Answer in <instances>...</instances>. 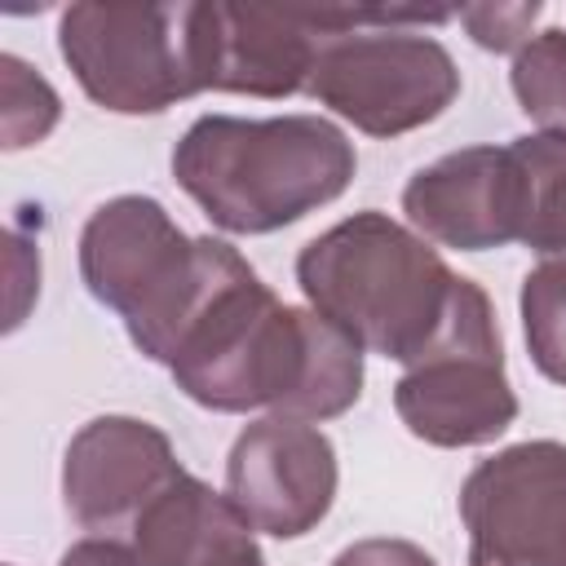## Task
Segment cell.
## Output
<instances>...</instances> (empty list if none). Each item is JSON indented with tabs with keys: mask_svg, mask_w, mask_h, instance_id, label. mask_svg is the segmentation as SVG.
Masks as SVG:
<instances>
[{
	"mask_svg": "<svg viewBox=\"0 0 566 566\" xmlns=\"http://www.w3.org/2000/svg\"><path fill=\"white\" fill-rule=\"evenodd\" d=\"M358 155L327 115H199L172 146L177 186L226 234H274L336 203Z\"/></svg>",
	"mask_w": 566,
	"mask_h": 566,
	"instance_id": "cell-2",
	"label": "cell"
},
{
	"mask_svg": "<svg viewBox=\"0 0 566 566\" xmlns=\"http://www.w3.org/2000/svg\"><path fill=\"white\" fill-rule=\"evenodd\" d=\"M455 279L424 234L376 208L327 226L296 252V283L310 310L358 349L402 367L438 336Z\"/></svg>",
	"mask_w": 566,
	"mask_h": 566,
	"instance_id": "cell-3",
	"label": "cell"
},
{
	"mask_svg": "<svg viewBox=\"0 0 566 566\" xmlns=\"http://www.w3.org/2000/svg\"><path fill=\"white\" fill-rule=\"evenodd\" d=\"M168 433L137 416H97L75 429L62 455V504L97 539H128L142 509L181 478Z\"/></svg>",
	"mask_w": 566,
	"mask_h": 566,
	"instance_id": "cell-11",
	"label": "cell"
},
{
	"mask_svg": "<svg viewBox=\"0 0 566 566\" xmlns=\"http://www.w3.org/2000/svg\"><path fill=\"white\" fill-rule=\"evenodd\" d=\"M239 265V248L212 234H186L150 195H115L80 230V279L88 296L119 314L128 340L159 367H168L186 327Z\"/></svg>",
	"mask_w": 566,
	"mask_h": 566,
	"instance_id": "cell-4",
	"label": "cell"
},
{
	"mask_svg": "<svg viewBox=\"0 0 566 566\" xmlns=\"http://www.w3.org/2000/svg\"><path fill=\"white\" fill-rule=\"evenodd\" d=\"M327 566H438L420 544L398 539V535H371L345 544Z\"/></svg>",
	"mask_w": 566,
	"mask_h": 566,
	"instance_id": "cell-18",
	"label": "cell"
},
{
	"mask_svg": "<svg viewBox=\"0 0 566 566\" xmlns=\"http://www.w3.org/2000/svg\"><path fill=\"white\" fill-rule=\"evenodd\" d=\"M469 566H566V442L526 438L460 482Z\"/></svg>",
	"mask_w": 566,
	"mask_h": 566,
	"instance_id": "cell-8",
	"label": "cell"
},
{
	"mask_svg": "<svg viewBox=\"0 0 566 566\" xmlns=\"http://www.w3.org/2000/svg\"><path fill=\"white\" fill-rule=\"evenodd\" d=\"M517 310L535 371L566 389V256H548L526 270Z\"/></svg>",
	"mask_w": 566,
	"mask_h": 566,
	"instance_id": "cell-14",
	"label": "cell"
},
{
	"mask_svg": "<svg viewBox=\"0 0 566 566\" xmlns=\"http://www.w3.org/2000/svg\"><path fill=\"white\" fill-rule=\"evenodd\" d=\"M394 411L411 438L460 451L486 447L517 420L495 305L473 279H455L438 336L394 380Z\"/></svg>",
	"mask_w": 566,
	"mask_h": 566,
	"instance_id": "cell-6",
	"label": "cell"
},
{
	"mask_svg": "<svg viewBox=\"0 0 566 566\" xmlns=\"http://www.w3.org/2000/svg\"><path fill=\"white\" fill-rule=\"evenodd\" d=\"M57 566H142V562H137V553L124 539H97V535H88V539H75L57 557Z\"/></svg>",
	"mask_w": 566,
	"mask_h": 566,
	"instance_id": "cell-19",
	"label": "cell"
},
{
	"mask_svg": "<svg viewBox=\"0 0 566 566\" xmlns=\"http://www.w3.org/2000/svg\"><path fill=\"white\" fill-rule=\"evenodd\" d=\"M451 9H358L310 75V97L367 137H402L433 124L460 97V66L416 22H451Z\"/></svg>",
	"mask_w": 566,
	"mask_h": 566,
	"instance_id": "cell-5",
	"label": "cell"
},
{
	"mask_svg": "<svg viewBox=\"0 0 566 566\" xmlns=\"http://www.w3.org/2000/svg\"><path fill=\"white\" fill-rule=\"evenodd\" d=\"M513 97L539 133L566 137V27L535 31L517 53L509 71Z\"/></svg>",
	"mask_w": 566,
	"mask_h": 566,
	"instance_id": "cell-15",
	"label": "cell"
},
{
	"mask_svg": "<svg viewBox=\"0 0 566 566\" xmlns=\"http://www.w3.org/2000/svg\"><path fill=\"white\" fill-rule=\"evenodd\" d=\"M336 447L318 424L261 416L239 429L226 455V495L252 522V531L274 539L310 535L336 500Z\"/></svg>",
	"mask_w": 566,
	"mask_h": 566,
	"instance_id": "cell-10",
	"label": "cell"
},
{
	"mask_svg": "<svg viewBox=\"0 0 566 566\" xmlns=\"http://www.w3.org/2000/svg\"><path fill=\"white\" fill-rule=\"evenodd\" d=\"M469 40L486 53H517L531 40V22L539 18V0L531 4H464L455 9Z\"/></svg>",
	"mask_w": 566,
	"mask_h": 566,
	"instance_id": "cell-17",
	"label": "cell"
},
{
	"mask_svg": "<svg viewBox=\"0 0 566 566\" xmlns=\"http://www.w3.org/2000/svg\"><path fill=\"white\" fill-rule=\"evenodd\" d=\"M177 389L221 416L323 424L363 398V349L310 305H283L243 261L168 358Z\"/></svg>",
	"mask_w": 566,
	"mask_h": 566,
	"instance_id": "cell-1",
	"label": "cell"
},
{
	"mask_svg": "<svg viewBox=\"0 0 566 566\" xmlns=\"http://www.w3.org/2000/svg\"><path fill=\"white\" fill-rule=\"evenodd\" d=\"M402 212L416 234L455 252H491L522 239V168L513 146H464L411 172Z\"/></svg>",
	"mask_w": 566,
	"mask_h": 566,
	"instance_id": "cell-12",
	"label": "cell"
},
{
	"mask_svg": "<svg viewBox=\"0 0 566 566\" xmlns=\"http://www.w3.org/2000/svg\"><path fill=\"white\" fill-rule=\"evenodd\" d=\"M57 53L88 102L115 115H164L203 93L195 62V0L186 4H71Z\"/></svg>",
	"mask_w": 566,
	"mask_h": 566,
	"instance_id": "cell-7",
	"label": "cell"
},
{
	"mask_svg": "<svg viewBox=\"0 0 566 566\" xmlns=\"http://www.w3.org/2000/svg\"><path fill=\"white\" fill-rule=\"evenodd\" d=\"M522 168V239L539 256H566V137L526 133L509 142Z\"/></svg>",
	"mask_w": 566,
	"mask_h": 566,
	"instance_id": "cell-13",
	"label": "cell"
},
{
	"mask_svg": "<svg viewBox=\"0 0 566 566\" xmlns=\"http://www.w3.org/2000/svg\"><path fill=\"white\" fill-rule=\"evenodd\" d=\"M0 71H4V150L44 142L62 119V102L53 84L35 66H27L18 53H4Z\"/></svg>",
	"mask_w": 566,
	"mask_h": 566,
	"instance_id": "cell-16",
	"label": "cell"
},
{
	"mask_svg": "<svg viewBox=\"0 0 566 566\" xmlns=\"http://www.w3.org/2000/svg\"><path fill=\"white\" fill-rule=\"evenodd\" d=\"M358 9L292 4H195V62L203 93L292 97L310 88L323 44L354 27Z\"/></svg>",
	"mask_w": 566,
	"mask_h": 566,
	"instance_id": "cell-9",
	"label": "cell"
}]
</instances>
